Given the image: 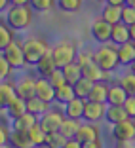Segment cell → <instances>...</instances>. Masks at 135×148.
<instances>
[{
	"label": "cell",
	"mask_w": 135,
	"mask_h": 148,
	"mask_svg": "<svg viewBox=\"0 0 135 148\" xmlns=\"http://www.w3.org/2000/svg\"><path fill=\"white\" fill-rule=\"evenodd\" d=\"M90 34L97 44H109L110 42V34H112V25L109 21H105L103 17H95L90 25Z\"/></svg>",
	"instance_id": "8992f818"
},
{
	"label": "cell",
	"mask_w": 135,
	"mask_h": 148,
	"mask_svg": "<svg viewBox=\"0 0 135 148\" xmlns=\"http://www.w3.org/2000/svg\"><path fill=\"white\" fill-rule=\"evenodd\" d=\"M29 6L38 13H48L57 8V0H29Z\"/></svg>",
	"instance_id": "d6a6232c"
},
{
	"label": "cell",
	"mask_w": 135,
	"mask_h": 148,
	"mask_svg": "<svg viewBox=\"0 0 135 148\" xmlns=\"http://www.w3.org/2000/svg\"><path fill=\"white\" fill-rule=\"evenodd\" d=\"M12 72H13V66L8 63V59L4 57V53L0 51V82H2V80H8Z\"/></svg>",
	"instance_id": "8d00e7d4"
},
{
	"label": "cell",
	"mask_w": 135,
	"mask_h": 148,
	"mask_svg": "<svg viewBox=\"0 0 135 148\" xmlns=\"http://www.w3.org/2000/svg\"><path fill=\"white\" fill-rule=\"evenodd\" d=\"M36 97H40L42 101H46L48 105L55 103V87L50 84L48 78H42V76L36 78Z\"/></svg>",
	"instance_id": "7c38bea8"
},
{
	"label": "cell",
	"mask_w": 135,
	"mask_h": 148,
	"mask_svg": "<svg viewBox=\"0 0 135 148\" xmlns=\"http://www.w3.org/2000/svg\"><path fill=\"white\" fill-rule=\"evenodd\" d=\"M84 106H86V99H80V97H74L72 101H69L67 105H63V112H65V118H70V120H82L84 116Z\"/></svg>",
	"instance_id": "4fadbf2b"
},
{
	"label": "cell",
	"mask_w": 135,
	"mask_h": 148,
	"mask_svg": "<svg viewBox=\"0 0 135 148\" xmlns=\"http://www.w3.org/2000/svg\"><path fill=\"white\" fill-rule=\"evenodd\" d=\"M109 84L107 82H95L92 87V91L87 95V101H95V103H107L109 97Z\"/></svg>",
	"instance_id": "7402d4cb"
},
{
	"label": "cell",
	"mask_w": 135,
	"mask_h": 148,
	"mask_svg": "<svg viewBox=\"0 0 135 148\" xmlns=\"http://www.w3.org/2000/svg\"><path fill=\"white\" fill-rule=\"evenodd\" d=\"M127 99V93L124 91V87L120 84H110L109 87V97H107V105H116L122 106Z\"/></svg>",
	"instance_id": "ffe728a7"
},
{
	"label": "cell",
	"mask_w": 135,
	"mask_h": 148,
	"mask_svg": "<svg viewBox=\"0 0 135 148\" xmlns=\"http://www.w3.org/2000/svg\"><path fill=\"white\" fill-rule=\"evenodd\" d=\"M92 80H87V78H80L78 82L74 84V93H76V97H80V99H87V95H90V91H92V87H93Z\"/></svg>",
	"instance_id": "4dcf8cb0"
},
{
	"label": "cell",
	"mask_w": 135,
	"mask_h": 148,
	"mask_svg": "<svg viewBox=\"0 0 135 148\" xmlns=\"http://www.w3.org/2000/svg\"><path fill=\"white\" fill-rule=\"evenodd\" d=\"M127 116V112L124 110V106H116V105H109V108H107V114H105V120L110 123V125H114V123L118 122H124Z\"/></svg>",
	"instance_id": "4316f807"
},
{
	"label": "cell",
	"mask_w": 135,
	"mask_h": 148,
	"mask_svg": "<svg viewBox=\"0 0 135 148\" xmlns=\"http://www.w3.org/2000/svg\"><path fill=\"white\" fill-rule=\"evenodd\" d=\"M34 69H36V72H38V76H42V78H48L50 74H52L53 70L57 69V65H55V61H53L52 53L44 55L42 59H40V61L34 65Z\"/></svg>",
	"instance_id": "cb8c5ba5"
},
{
	"label": "cell",
	"mask_w": 135,
	"mask_h": 148,
	"mask_svg": "<svg viewBox=\"0 0 135 148\" xmlns=\"http://www.w3.org/2000/svg\"><path fill=\"white\" fill-rule=\"evenodd\" d=\"M93 59L105 72H114L120 66V63H118V46H114L112 42L99 44L97 49L93 51Z\"/></svg>",
	"instance_id": "3957f363"
},
{
	"label": "cell",
	"mask_w": 135,
	"mask_h": 148,
	"mask_svg": "<svg viewBox=\"0 0 135 148\" xmlns=\"http://www.w3.org/2000/svg\"><path fill=\"white\" fill-rule=\"evenodd\" d=\"M61 70H63V74H65L67 84H72V86L84 76V69H82V66H80L76 61H72V63H69V65H65Z\"/></svg>",
	"instance_id": "603a6c76"
},
{
	"label": "cell",
	"mask_w": 135,
	"mask_h": 148,
	"mask_svg": "<svg viewBox=\"0 0 135 148\" xmlns=\"http://www.w3.org/2000/svg\"><path fill=\"white\" fill-rule=\"evenodd\" d=\"M131 36H129V27L124 25V23H116L112 25V34H110V42L114 46H122V44L129 42Z\"/></svg>",
	"instance_id": "d6986e66"
},
{
	"label": "cell",
	"mask_w": 135,
	"mask_h": 148,
	"mask_svg": "<svg viewBox=\"0 0 135 148\" xmlns=\"http://www.w3.org/2000/svg\"><path fill=\"white\" fill-rule=\"evenodd\" d=\"M48 80H50V84H52V86L55 87V89L67 84V80H65V74H63V70H61V69H55V70H53V72L48 76Z\"/></svg>",
	"instance_id": "74e56055"
},
{
	"label": "cell",
	"mask_w": 135,
	"mask_h": 148,
	"mask_svg": "<svg viewBox=\"0 0 135 148\" xmlns=\"http://www.w3.org/2000/svg\"><path fill=\"white\" fill-rule=\"evenodd\" d=\"M4 144H10V129L4 123H0V146Z\"/></svg>",
	"instance_id": "b9f144b4"
},
{
	"label": "cell",
	"mask_w": 135,
	"mask_h": 148,
	"mask_svg": "<svg viewBox=\"0 0 135 148\" xmlns=\"http://www.w3.org/2000/svg\"><path fill=\"white\" fill-rule=\"evenodd\" d=\"M38 120H40L38 116H34V114H31V112H25L23 116L12 120V129H17V131H31L32 127L38 123Z\"/></svg>",
	"instance_id": "2e32d148"
},
{
	"label": "cell",
	"mask_w": 135,
	"mask_h": 148,
	"mask_svg": "<svg viewBox=\"0 0 135 148\" xmlns=\"http://www.w3.org/2000/svg\"><path fill=\"white\" fill-rule=\"evenodd\" d=\"M129 36H131V42H135V23L129 27Z\"/></svg>",
	"instance_id": "c3c4849f"
},
{
	"label": "cell",
	"mask_w": 135,
	"mask_h": 148,
	"mask_svg": "<svg viewBox=\"0 0 135 148\" xmlns=\"http://www.w3.org/2000/svg\"><path fill=\"white\" fill-rule=\"evenodd\" d=\"M0 148H13L12 144H4V146H0Z\"/></svg>",
	"instance_id": "816d5d0a"
},
{
	"label": "cell",
	"mask_w": 135,
	"mask_h": 148,
	"mask_svg": "<svg viewBox=\"0 0 135 148\" xmlns=\"http://www.w3.org/2000/svg\"><path fill=\"white\" fill-rule=\"evenodd\" d=\"M15 91H17V97H21L25 101L34 97L36 95V78H32V76H21L15 82Z\"/></svg>",
	"instance_id": "30bf717a"
},
{
	"label": "cell",
	"mask_w": 135,
	"mask_h": 148,
	"mask_svg": "<svg viewBox=\"0 0 135 148\" xmlns=\"http://www.w3.org/2000/svg\"><path fill=\"white\" fill-rule=\"evenodd\" d=\"M76 140L80 143H90V140H95V139H101V129L97 127V123H90V122H84L80 123L78 127V133L74 137Z\"/></svg>",
	"instance_id": "8fae6325"
},
{
	"label": "cell",
	"mask_w": 135,
	"mask_h": 148,
	"mask_svg": "<svg viewBox=\"0 0 135 148\" xmlns=\"http://www.w3.org/2000/svg\"><path fill=\"white\" fill-rule=\"evenodd\" d=\"M122 8H120V6H112V4H105L103 10H101V17H103L105 21H109L110 25L122 23Z\"/></svg>",
	"instance_id": "44dd1931"
},
{
	"label": "cell",
	"mask_w": 135,
	"mask_h": 148,
	"mask_svg": "<svg viewBox=\"0 0 135 148\" xmlns=\"http://www.w3.org/2000/svg\"><path fill=\"white\" fill-rule=\"evenodd\" d=\"M21 42H23V51H25L27 65L34 66L44 55H48V53L52 51V46H50L48 40L42 38V36H31V38L21 40Z\"/></svg>",
	"instance_id": "7a4b0ae2"
},
{
	"label": "cell",
	"mask_w": 135,
	"mask_h": 148,
	"mask_svg": "<svg viewBox=\"0 0 135 148\" xmlns=\"http://www.w3.org/2000/svg\"><path fill=\"white\" fill-rule=\"evenodd\" d=\"M29 135H31V140H32V144H34V148L44 146V144H46V137H48V133H46V131L42 129L40 122L36 123V125L32 127L31 131H29Z\"/></svg>",
	"instance_id": "836d02e7"
},
{
	"label": "cell",
	"mask_w": 135,
	"mask_h": 148,
	"mask_svg": "<svg viewBox=\"0 0 135 148\" xmlns=\"http://www.w3.org/2000/svg\"><path fill=\"white\" fill-rule=\"evenodd\" d=\"M124 110L127 112V116L129 118H135V95H127L126 103H124Z\"/></svg>",
	"instance_id": "60d3db41"
},
{
	"label": "cell",
	"mask_w": 135,
	"mask_h": 148,
	"mask_svg": "<svg viewBox=\"0 0 135 148\" xmlns=\"http://www.w3.org/2000/svg\"><path fill=\"white\" fill-rule=\"evenodd\" d=\"M13 40H17L15 38V31H13L4 19H0V51H4Z\"/></svg>",
	"instance_id": "d4e9b609"
},
{
	"label": "cell",
	"mask_w": 135,
	"mask_h": 148,
	"mask_svg": "<svg viewBox=\"0 0 135 148\" xmlns=\"http://www.w3.org/2000/svg\"><path fill=\"white\" fill-rule=\"evenodd\" d=\"M112 137L116 143L127 144L135 139V118H126L124 122H118L112 125Z\"/></svg>",
	"instance_id": "5b68a950"
},
{
	"label": "cell",
	"mask_w": 135,
	"mask_h": 148,
	"mask_svg": "<svg viewBox=\"0 0 135 148\" xmlns=\"http://www.w3.org/2000/svg\"><path fill=\"white\" fill-rule=\"evenodd\" d=\"M67 137H63L59 131H53V133H48V137H46V144L44 146L46 148H63L67 144Z\"/></svg>",
	"instance_id": "d590c367"
},
{
	"label": "cell",
	"mask_w": 135,
	"mask_h": 148,
	"mask_svg": "<svg viewBox=\"0 0 135 148\" xmlns=\"http://www.w3.org/2000/svg\"><path fill=\"white\" fill-rule=\"evenodd\" d=\"M17 97V91H15V84L8 82V80H2L0 82V110H6L10 106L13 99Z\"/></svg>",
	"instance_id": "5bb4252c"
},
{
	"label": "cell",
	"mask_w": 135,
	"mask_h": 148,
	"mask_svg": "<svg viewBox=\"0 0 135 148\" xmlns=\"http://www.w3.org/2000/svg\"><path fill=\"white\" fill-rule=\"evenodd\" d=\"M118 84L124 87V91H126L127 95H135V74L131 72V70L124 72L122 76L118 78Z\"/></svg>",
	"instance_id": "1f68e13d"
},
{
	"label": "cell",
	"mask_w": 135,
	"mask_h": 148,
	"mask_svg": "<svg viewBox=\"0 0 135 148\" xmlns=\"http://www.w3.org/2000/svg\"><path fill=\"white\" fill-rule=\"evenodd\" d=\"M105 4H112V6H126V0H105Z\"/></svg>",
	"instance_id": "f6af8a7d"
},
{
	"label": "cell",
	"mask_w": 135,
	"mask_h": 148,
	"mask_svg": "<svg viewBox=\"0 0 135 148\" xmlns=\"http://www.w3.org/2000/svg\"><path fill=\"white\" fill-rule=\"evenodd\" d=\"M97 2H105V0H97Z\"/></svg>",
	"instance_id": "f5cc1de1"
},
{
	"label": "cell",
	"mask_w": 135,
	"mask_h": 148,
	"mask_svg": "<svg viewBox=\"0 0 135 148\" xmlns=\"http://www.w3.org/2000/svg\"><path fill=\"white\" fill-rule=\"evenodd\" d=\"M50 110V105L46 103V101H42L40 97H31V99H27V112L34 114V116H44V114Z\"/></svg>",
	"instance_id": "484cf974"
},
{
	"label": "cell",
	"mask_w": 135,
	"mask_h": 148,
	"mask_svg": "<svg viewBox=\"0 0 135 148\" xmlns=\"http://www.w3.org/2000/svg\"><path fill=\"white\" fill-rule=\"evenodd\" d=\"M74 97H76V93H74V86L72 84H65V86H61V87L55 89V101L61 103V105H67V103L72 101Z\"/></svg>",
	"instance_id": "f1b7e54d"
},
{
	"label": "cell",
	"mask_w": 135,
	"mask_h": 148,
	"mask_svg": "<svg viewBox=\"0 0 135 148\" xmlns=\"http://www.w3.org/2000/svg\"><path fill=\"white\" fill-rule=\"evenodd\" d=\"M50 53H52L57 69H63L65 65L76 61L78 49H76V44L74 42H70V40H61V42H57L55 46H52V51Z\"/></svg>",
	"instance_id": "277c9868"
},
{
	"label": "cell",
	"mask_w": 135,
	"mask_h": 148,
	"mask_svg": "<svg viewBox=\"0 0 135 148\" xmlns=\"http://www.w3.org/2000/svg\"><path fill=\"white\" fill-rule=\"evenodd\" d=\"M10 144L13 148H34L29 131H17V129L10 131Z\"/></svg>",
	"instance_id": "9a60e30c"
},
{
	"label": "cell",
	"mask_w": 135,
	"mask_h": 148,
	"mask_svg": "<svg viewBox=\"0 0 135 148\" xmlns=\"http://www.w3.org/2000/svg\"><path fill=\"white\" fill-rule=\"evenodd\" d=\"M63 120H65V112L63 110H52L50 108L48 112L44 114V116H40V125H42V129L46 131V133H53V131H59V127H61Z\"/></svg>",
	"instance_id": "9c48e42d"
},
{
	"label": "cell",
	"mask_w": 135,
	"mask_h": 148,
	"mask_svg": "<svg viewBox=\"0 0 135 148\" xmlns=\"http://www.w3.org/2000/svg\"><path fill=\"white\" fill-rule=\"evenodd\" d=\"M84 0H57V8L65 13H76L82 10Z\"/></svg>",
	"instance_id": "e575fe53"
},
{
	"label": "cell",
	"mask_w": 135,
	"mask_h": 148,
	"mask_svg": "<svg viewBox=\"0 0 135 148\" xmlns=\"http://www.w3.org/2000/svg\"><path fill=\"white\" fill-rule=\"evenodd\" d=\"M107 108H109L107 103H95V101H87L86 99V106H84L82 120H84V122H90V123H97V122H101V120L105 118Z\"/></svg>",
	"instance_id": "ba28073f"
},
{
	"label": "cell",
	"mask_w": 135,
	"mask_h": 148,
	"mask_svg": "<svg viewBox=\"0 0 135 148\" xmlns=\"http://www.w3.org/2000/svg\"><path fill=\"white\" fill-rule=\"evenodd\" d=\"M78 127H80V122L78 120H70V118H65L61 123V127H59V133H61L63 137H67V139H74L76 137V133H78Z\"/></svg>",
	"instance_id": "f546056e"
},
{
	"label": "cell",
	"mask_w": 135,
	"mask_h": 148,
	"mask_svg": "<svg viewBox=\"0 0 135 148\" xmlns=\"http://www.w3.org/2000/svg\"><path fill=\"white\" fill-rule=\"evenodd\" d=\"M10 6H12V2H10V0H0V13L6 12V10H8Z\"/></svg>",
	"instance_id": "bcb514c9"
},
{
	"label": "cell",
	"mask_w": 135,
	"mask_h": 148,
	"mask_svg": "<svg viewBox=\"0 0 135 148\" xmlns=\"http://www.w3.org/2000/svg\"><path fill=\"white\" fill-rule=\"evenodd\" d=\"M32 19H34V10L29 4L25 6H10L4 12V21L12 27L13 31H27L29 27L32 25Z\"/></svg>",
	"instance_id": "6da1fadb"
},
{
	"label": "cell",
	"mask_w": 135,
	"mask_h": 148,
	"mask_svg": "<svg viewBox=\"0 0 135 148\" xmlns=\"http://www.w3.org/2000/svg\"><path fill=\"white\" fill-rule=\"evenodd\" d=\"M27 112V101L21 99V97H15V99L10 103V106L6 108V114H8L10 120H15V118L23 116Z\"/></svg>",
	"instance_id": "83f0119b"
},
{
	"label": "cell",
	"mask_w": 135,
	"mask_h": 148,
	"mask_svg": "<svg viewBox=\"0 0 135 148\" xmlns=\"http://www.w3.org/2000/svg\"><path fill=\"white\" fill-rule=\"evenodd\" d=\"M135 59V42H126L118 46V63L120 66H129Z\"/></svg>",
	"instance_id": "e0dca14e"
},
{
	"label": "cell",
	"mask_w": 135,
	"mask_h": 148,
	"mask_svg": "<svg viewBox=\"0 0 135 148\" xmlns=\"http://www.w3.org/2000/svg\"><path fill=\"white\" fill-rule=\"evenodd\" d=\"M122 23L124 25H127V27H131L135 23V8L133 6H124L122 8Z\"/></svg>",
	"instance_id": "ab89813d"
},
{
	"label": "cell",
	"mask_w": 135,
	"mask_h": 148,
	"mask_svg": "<svg viewBox=\"0 0 135 148\" xmlns=\"http://www.w3.org/2000/svg\"><path fill=\"white\" fill-rule=\"evenodd\" d=\"M76 63H78L82 69L87 66V65H92V63H95V59H93V51H87V49L78 51V55H76Z\"/></svg>",
	"instance_id": "f35d334b"
},
{
	"label": "cell",
	"mask_w": 135,
	"mask_h": 148,
	"mask_svg": "<svg viewBox=\"0 0 135 148\" xmlns=\"http://www.w3.org/2000/svg\"><path fill=\"white\" fill-rule=\"evenodd\" d=\"M82 148H103V140L95 139V140H90V143H84Z\"/></svg>",
	"instance_id": "7bdbcfd3"
},
{
	"label": "cell",
	"mask_w": 135,
	"mask_h": 148,
	"mask_svg": "<svg viewBox=\"0 0 135 148\" xmlns=\"http://www.w3.org/2000/svg\"><path fill=\"white\" fill-rule=\"evenodd\" d=\"M126 4H127V6H133V8H135V0H126Z\"/></svg>",
	"instance_id": "f907efd6"
},
{
	"label": "cell",
	"mask_w": 135,
	"mask_h": 148,
	"mask_svg": "<svg viewBox=\"0 0 135 148\" xmlns=\"http://www.w3.org/2000/svg\"><path fill=\"white\" fill-rule=\"evenodd\" d=\"M2 53H4V57L8 59V63L13 66V70H15V69H23V66L27 65L25 51H23V42H21V40H13V42L10 44V46Z\"/></svg>",
	"instance_id": "52a82bcc"
},
{
	"label": "cell",
	"mask_w": 135,
	"mask_h": 148,
	"mask_svg": "<svg viewBox=\"0 0 135 148\" xmlns=\"http://www.w3.org/2000/svg\"><path fill=\"white\" fill-rule=\"evenodd\" d=\"M110 74L112 72H105L97 63H92V65L84 66V78L92 80V82H107L110 78Z\"/></svg>",
	"instance_id": "ac0fdd59"
},
{
	"label": "cell",
	"mask_w": 135,
	"mask_h": 148,
	"mask_svg": "<svg viewBox=\"0 0 135 148\" xmlns=\"http://www.w3.org/2000/svg\"><path fill=\"white\" fill-rule=\"evenodd\" d=\"M12 2V6H25V4H29V0H10Z\"/></svg>",
	"instance_id": "7dc6e473"
},
{
	"label": "cell",
	"mask_w": 135,
	"mask_h": 148,
	"mask_svg": "<svg viewBox=\"0 0 135 148\" xmlns=\"http://www.w3.org/2000/svg\"><path fill=\"white\" fill-rule=\"evenodd\" d=\"M127 69H129V70H131V72H133V74H135V59H133V63H131V65H129V66H127Z\"/></svg>",
	"instance_id": "681fc988"
},
{
	"label": "cell",
	"mask_w": 135,
	"mask_h": 148,
	"mask_svg": "<svg viewBox=\"0 0 135 148\" xmlns=\"http://www.w3.org/2000/svg\"><path fill=\"white\" fill-rule=\"evenodd\" d=\"M63 148H82V143H80V140H76V139H69Z\"/></svg>",
	"instance_id": "ee69618b"
}]
</instances>
